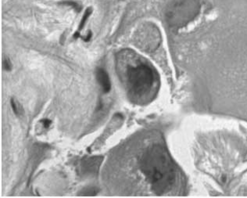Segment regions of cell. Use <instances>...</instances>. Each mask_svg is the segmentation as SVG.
Masks as SVG:
<instances>
[{
	"mask_svg": "<svg viewBox=\"0 0 247 198\" xmlns=\"http://www.w3.org/2000/svg\"><path fill=\"white\" fill-rule=\"evenodd\" d=\"M60 4H63V5H66V6H71V7H73L77 12H80V10H81L80 6H79L77 2H74V1H66V2H63Z\"/></svg>",
	"mask_w": 247,
	"mask_h": 198,
	"instance_id": "52a82bcc",
	"label": "cell"
},
{
	"mask_svg": "<svg viewBox=\"0 0 247 198\" xmlns=\"http://www.w3.org/2000/svg\"><path fill=\"white\" fill-rule=\"evenodd\" d=\"M102 161H103L102 157H90L84 158L81 162V169L84 174L87 175L97 174Z\"/></svg>",
	"mask_w": 247,
	"mask_h": 198,
	"instance_id": "277c9868",
	"label": "cell"
},
{
	"mask_svg": "<svg viewBox=\"0 0 247 198\" xmlns=\"http://www.w3.org/2000/svg\"><path fill=\"white\" fill-rule=\"evenodd\" d=\"M42 123L43 124V126L47 129V128H49V127L50 126L52 121H51L50 120H49V119H43V120L42 121Z\"/></svg>",
	"mask_w": 247,
	"mask_h": 198,
	"instance_id": "8fae6325",
	"label": "cell"
},
{
	"mask_svg": "<svg viewBox=\"0 0 247 198\" xmlns=\"http://www.w3.org/2000/svg\"><path fill=\"white\" fill-rule=\"evenodd\" d=\"M10 104H11V106H12V109L13 110V112L16 114H19V110H18V107H17V105L16 103V102L12 99L10 101Z\"/></svg>",
	"mask_w": 247,
	"mask_h": 198,
	"instance_id": "30bf717a",
	"label": "cell"
},
{
	"mask_svg": "<svg viewBox=\"0 0 247 198\" xmlns=\"http://www.w3.org/2000/svg\"><path fill=\"white\" fill-rule=\"evenodd\" d=\"M91 38H92V32H89V34H88V35H87L85 38H84L83 39H84V41H85V42H89V41L91 39Z\"/></svg>",
	"mask_w": 247,
	"mask_h": 198,
	"instance_id": "7c38bea8",
	"label": "cell"
},
{
	"mask_svg": "<svg viewBox=\"0 0 247 198\" xmlns=\"http://www.w3.org/2000/svg\"><path fill=\"white\" fill-rule=\"evenodd\" d=\"M127 78L132 91L138 95L146 93L152 88L154 81L153 70L145 64L129 67Z\"/></svg>",
	"mask_w": 247,
	"mask_h": 198,
	"instance_id": "7a4b0ae2",
	"label": "cell"
},
{
	"mask_svg": "<svg viewBox=\"0 0 247 198\" xmlns=\"http://www.w3.org/2000/svg\"><path fill=\"white\" fill-rule=\"evenodd\" d=\"M96 78L102 91L105 93H109L111 89V84L107 72L102 68H98L96 70Z\"/></svg>",
	"mask_w": 247,
	"mask_h": 198,
	"instance_id": "5b68a950",
	"label": "cell"
},
{
	"mask_svg": "<svg viewBox=\"0 0 247 198\" xmlns=\"http://www.w3.org/2000/svg\"><path fill=\"white\" fill-rule=\"evenodd\" d=\"M199 9V0H177L167 13L169 21L179 24L188 23L198 14Z\"/></svg>",
	"mask_w": 247,
	"mask_h": 198,
	"instance_id": "3957f363",
	"label": "cell"
},
{
	"mask_svg": "<svg viewBox=\"0 0 247 198\" xmlns=\"http://www.w3.org/2000/svg\"><path fill=\"white\" fill-rule=\"evenodd\" d=\"M141 168L157 194H165L174 183V165L167 151L160 146L150 148L143 154Z\"/></svg>",
	"mask_w": 247,
	"mask_h": 198,
	"instance_id": "6da1fadb",
	"label": "cell"
},
{
	"mask_svg": "<svg viewBox=\"0 0 247 198\" xmlns=\"http://www.w3.org/2000/svg\"><path fill=\"white\" fill-rule=\"evenodd\" d=\"M97 194V190L95 188H89L87 189L86 191H83L84 196H95Z\"/></svg>",
	"mask_w": 247,
	"mask_h": 198,
	"instance_id": "ba28073f",
	"label": "cell"
},
{
	"mask_svg": "<svg viewBox=\"0 0 247 198\" xmlns=\"http://www.w3.org/2000/svg\"><path fill=\"white\" fill-rule=\"evenodd\" d=\"M2 67H3L4 70H6L7 71L11 70V64H10V62H9V60L8 59L5 58L3 60V61H2Z\"/></svg>",
	"mask_w": 247,
	"mask_h": 198,
	"instance_id": "9c48e42d",
	"label": "cell"
},
{
	"mask_svg": "<svg viewBox=\"0 0 247 198\" xmlns=\"http://www.w3.org/2000/svg\"><path fill=\"white\" fill-rule=\"evenodd\" d=\"M92 12V8H90V7H89V8L85 11V13H84V15H83V17H82V18H81V23H80V24H79V28H78V32H80V31L84 28V26H85V24L87 20H88L89 17H90Z\"/></svg>",
	"mask_w": 247,
	"mask_h": 198,
	"instance_id": "8992f818",
	"label": "cell"
}]
</instances>
